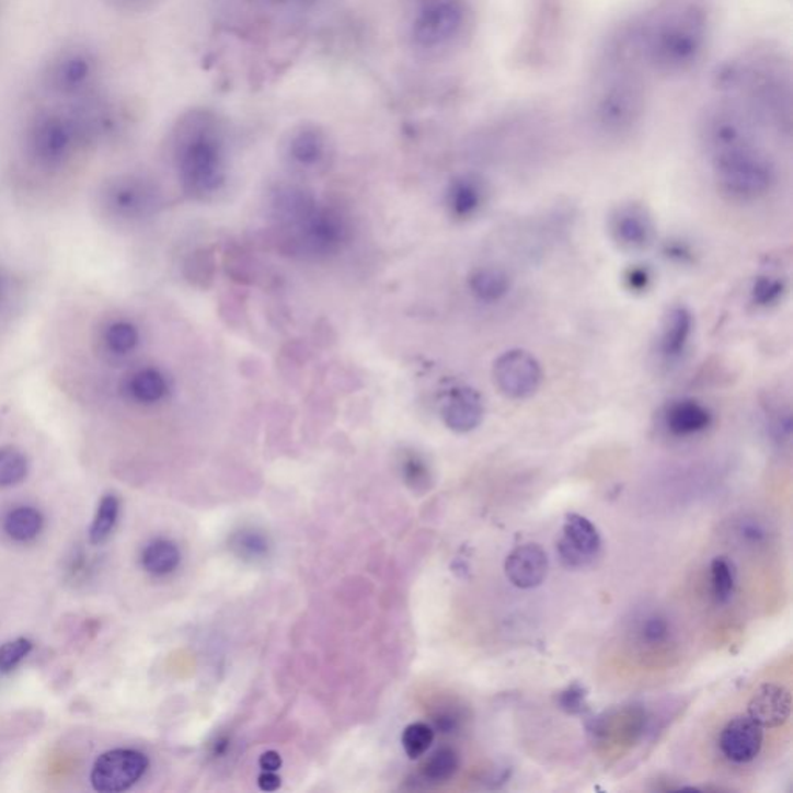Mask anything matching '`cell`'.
I'll list each match as a JSON object with an SVG mask.
<instances>
[{
  "mask_svg": "<svg viewBox=\"0 0 793 793\" xmlns=\"http://www.w3.org/2000/svg\"><path fill=\"white\" fill-rule=\"evenodd\" d=\"M24 143L30 162L46 172L64 170L78 152L89 148L66 104L37 112L25 129Z\"/></svg>",
  "mask_w": 793,
  "mask_h": 793,
  "instance_id": "52a82bcc",
  "label": "cell"
},
{
  "mask_svg": "<svg viewBox=\"0 0 793 793\" xmlns=\"http://www.w3.org/2000/svg\"><path fill=\"white\" fill-rule=\"evenodd\" d=\"M284 162L299 175H320L334 162V141L323 126L301 123L291 127L280 145Z\"/></svg>",
  "mask_w": 793,
  "mask_h": 793,
  "instance_id": "8fae6325",
  "label": "cell"
},
{
  "mask_svg": "<svg viewBox=\"0 0 793 793\" xmlns=\"http://www.w3.org/2000/svg\"><path fill=\"white\" fill-rule=\"evenodd\" d=\"M743 535L747 538V540L754 542H758L759 540H762V537H765V532H762V529L758 526V524H747V526H744Z\"/></svg>",
  "mask_w": 793,
  "mask_h": 793,
  "instance_id": "bcb514c9",
  "label": "cell"
},
{
  "mask_svg": "<svg viewBox=\"0 0 793 793\" xmlns=\"http://www.w3.org/2000/svg\"><path fill=\"white\" fill-rule=\"evenodd\" d=\"M257 784H260L261 791L275 792L280 788V778L276 775V772H265V770H262Z\"/></svg>",
  "mask_w": 793,
  "mask_h": 793,
  "instance_id": "f6af8a7d",
  "label": "cell"
},
{
  "mask_svg": "<svg viewBox=\"0 0 793 793\" xmlns=\"http://www.w3.org/2000/svg\"><path fill=\"white\" fill-rule=\"evenodd\" d=\"M712 37V13L702 0H679L643 16V50L648 72L673 80L702 61Z\"/></svg>",
  "mask_w": 793,
  "mask_h": 793,
  "instance_id": "7a4b0ae2",
  "label": "cell"
},
{
  "mask_svg": "<svg viewBox=\"0 0 793 793\" xmlns=\"http://www.w3.org/2000/svg\"><path fill=\"white\" fill-rule=\"evenodd\" d=\"M712 590L717 604H727L735 593V571L731 561L725 556H717L712 563Z\"/></svg>",
  "mask_w": 793,
  "mask_h": 793,
  "instance_id": "e575fe53",
  "label": "cell"
},
{
  "mask_svg": "<svg viewBox=\"0 0 793 793\" xmlns=\"http://www.w3.org/2000/svg\"><path fill=\"white\" fill-rule=\"evenodd\" d=\"M443 418L451 432L459 434L473 432L484 418L482 396L471 388L455 389L445 402Z\"/></svg>",
  "mask_w": 793,
  "mask_h": 793,
  "instance_id": "7402d4cb",
  "label": "cell"
},
{
  "mask_svg": "<svg viewBox=\"0 0 793 793\" xmlns=\"http://www.w3.org/2000/svg\"><path fill=\"white\" fill-rule=\"evenodd\" d=\"M792 699L788 690L775 683H765L748 702V716L761 727L775 728L791 716Z\"/></svg>",
  "mask_w": 793,
  "mask_h": 793,
  "instance_id": "44dd1931",
  "label": "cell"
},
{
  "mask_svg": "<svg viewBox=\"0 0 793 793\" xmlns=\"http://www.w3.org/2000/svg\"><path fill=\"white\" fill-rule=\"evenodd\" d=\"M280 766H283V758H280L278 751H265L260 758V767L262 770H265V772H278Z\"/></svg>",
  "mask_w": 793,
  "mask_h": 793,
  "instance_id": "ee69618b",
  "label": "cell"
},
{
  "mask_svg": "<svg viewBox=\"0 0 793 793\" xmlns=\"http://www.w3.org/2000/svg\"><path fill=\"white\" fill-rule=\"evenodd\" d=\"M112 9L125 11V13H145L156 9L162 0H104Z\"/></svg>",
  "mask_w": 793,
  "mask_h": 793,
  "instance_id": "b9f144b4",
  "label": "cell"
},
{
  "mask_svg": "<svg viewBox=\"0 0 793 793\" xmlns=\"http://www.w3.org/2000/svg\"><path fill=\"white\" fill-rule=\"evenodd\" d=\"M651 280H653V276H651L648 268L643 267V265L631 267L624 275V283H627L628 289L631 291L648 290Z\"/></svg>",
  "mask_w": 793,
  "mask_h": 793,
  "instance_id": "60d3db41",
  "label": "cell"
},
{
  "mask_svg": "<svg viewBox=\"0 0 793 793\" xmlns=\"http://www.w3.org/2000/svg\"><path fill=\"white\" fill-rule=\"evenodd\" d=\"M713 415L709 407L693 399L673 402L665 413V426L673 436L690 437L701 434L712 425Z\"/></svg>",
  "mask_w": 793,
  "mask_h": 793,
  "instance_id": "603a6c76",
  "label": "cell"
},
{
  "mask_svg": "<svg viewBox=\"0 0 793 793\" xmlns=\"http://www.w3.org/2000/svg\"><path fill=\"white\" fill-rule=\"evenodd\" d=\"M103 343L111 354L125 357L137 349L138 343H140V332L130 321H112L104 329Z\"/></svg>",
  "mask_w": 793,
  "mask_h": 793,
  "instance_id": "f1b7e54d",
  "label": "cell"
},
{
  "mask_svg": "<svg viewBox=\"0 0 793 793\" xmlns=\"http://www.w3.org/2000/svg\"><path fill=\"white\" fill-rule=\"evenodd\" d=\"M317 197L299 183H279L268 194V211L279 231L294 230L315 211Z\"/></svg>",
  "mask_w": 793,
  "mask_h": 793,
  "instance_id": "5bb4252c",
  "label": "cell"
},
{
  "mask_svg": "<svg viewBox=\"0 0 793 793\" xmlns=\"http://www.w3.org/2000/svg\"><path fill=\"white\" fill-rule=\"evenodd\" d=\"M714 91L738 101L759 127L791 134L792 80L789 64L773 51L724 62L714 73Z\"/></svg>",
  "mask_w": 793,
  "mask_h": 793,
  "instance_id": "6da1fadb",
  "label": "cell"
},
{
  "mask_svg": "<svg viewBox=\"0 0 793 793\" xmlns=\"http://www.w3.org/2000/svg\"><path fill=\"white\" fill-rule=\"evenodd\" d=\"M403 481L414 492H425L432 484V470L418 452L405 451L400 459Z\"/></svg>",
  "mask_w": 793,
  "mask_h": 793,
  "instance_id": "d6a6232c",
  "label": "cell"
},
{
  "mask_svg": "<svg viewBox=\"0 0 793 793\" xmlns=\"http://www.w3.org/2000/svg\"><path fill=\"white\" fill-rule=\"evenodd\" d=\"M181 550L164 538H157L141 550L140 563L152 577H166L181 564Z\"/></svg>",
  "mask_w": 793,
  "mask_h": 793,
  "instance_id": "484cf974",
  "label": "cell"
},
{
  "mask_svg": "<svg viewBox=\"0 0 793 793\" xmlns=\"http://www.w3.org/2000/svg\"><path fill=\"white\" fill-rule=\"evenodd\" d=\"M434 721H436L437 727L444 733H452L458 731L460 722H462V714L452 706V709L439 712Z\"/></svg>",
  "mask_w": 793,
  "mask_h": 793,
  "instance_id": "7bdbcfd3",
  "label": "cell"
},
{
  "mask_svg": "<svg viewBox=\"0 0 793 793\" xmlns=\"http://www.w3.org/2000/svg\"><path fill=\"white\" fill-rule=\"evenodd\" d=\"M493 379L508 399H529L541 387L542 369L530 352L512 349L495 361Z\"/></svg>",
  "mask_w": 793,
  "mask_h": 793,
  "instance_id": "4fadbf2b",
  "label": "cell"
},
{
  "mask_svg": "<svg viewBox=\"0 0 793 793\" xmlns=\"http://www.w3.org/2000/svg\"><path fill=\"white\" fill-rule=\"evenodd\" d=\"M469 289L479 301H501L510 290V278L497 267L476 268L470 275Z\"/></svg>",
  "mask_w": 793,
  "mask_h": 793,
  "instance_id": "4316f807",
  "label": "cell"
},
{
  "mask_svg": "<svg viewBox=\"0 0 793 793\" xmlns=\"http://www.w3.org/2000/svg\"><path fill=\"white\" fill-rule=\"evenodd\" d=\"M149 759L136 748H114L104 751L92 766L91 784L100 793L129 791L145 777Z\"/></svg>",
  "mask_w": 793,
  "mask_h": 793,
  "instance_id": "7c38bea8",
  "label": "cell"
},
{
  "mask_svg": "<svg viewBox=\"0 0 793 793\" xmlns=\"http://www.w3.org/2000/svg\"><path fill=\"white\" fill-rule=\"evenodd\" d=\"M642 62L597 54L587 99V118L597 136L623 140L634 136L650 108V89Z\"/></svg>",
  "mask_w": 793,
  "mask_h": 793,
  "instance_id": "3957f363",
  "label": "cell"
},
{
  "mask_svg": "<svg viewBox=\"0 0 793 793\" xmlns=\"http://www.w3.org/2000/svg\"><path fill=\"white\" fill-rule=\"evenodd\" d=\"M28 473V460L24 452L13 447L0 448V489L21 484Z\"/></svg>",
  "mask_w": 793,
  "mask_h": 793,
  "instance_id": "4dcf8cb0",
  "label": "cell"
},
{
  "mask_svg": "<svg viewBox=\"0 0 793 793\" xmlns=\"http://www.w3.org/2000/svg\"><path fill=\"white\" fill-rule=\"evenodd\" d=\"M101 215L118 223H140L159 215L163 194L152 179L141 174H119L99 191Z\"/></svg>",
  "mask_w": 793,
  "mask_h": 793,
  "instance_id": "30bf717a",
  "label": "cell"
},
{
  "mask_svg": "<svg viewBox=\"0 0 793 793\" xmlns=\"http://www.w3.org/2000/svg\"><path fill=\"white\" fill-rule=\"evenodd\" d=\"M405 24L406 41L415 54L444 59L467 46L476 16L470 0H411Z\"/></svg>",
  "mask_w": 793,
  "mask_h": 793,
  "instance_id": "5b68a950",
  "label": "cell"
},
{
  "mask_svg": "<svg viewBox=\"0 0 793 793\" xmlns=\"http://www.w3.org/2000/svg\"><path fill=\"white\" fill-rule=\"evenodd\" d=\"M761 725L750 716H736L735 720L725 725L721 733L720 746L722 754L731 761L744 765L754 761L762 747Z\"/></svg>",
  "mask_w": 793,
  "mask_h": 793,
  "instance_id": "e0dca14e",
  "label": "cell"
},
{
  "mask_svg": "<svg viewBox=\"0 0 793 793\" xmlns=\"http://www.w3.org/2000/svg\"><path fill=\"white\" fill-rule=\"evenodd\" d=\"M611 234L613 241L624 250H643L654 238V223L645 208L641 205H623L611 216Z\"/></svg>",
  "mask_w": 793,
  "mask_h": 793,
  "instance_id": "2e32d148",
  "label": "cell"
},
{
  "mask_svg": "<svg viewBox=\"0 0 793 793\" xmlns=\"http://www.w3.org/2000/svg\"><path fill=\"white\" fill-rule=\"evenodd\" d=\"M233 549L242 559L257 561L268 555V541L256 530H242L234 535Z\"/></svg>",
  "mask_w": 793,
  "mask_h": 793,
  "instance_id": "d590c367",
  "label": "cell"
},
{
  "mask_svg": "<svg viewBox=\"0 0 793 793\" xmlns=\"http://www.w3.org/2000/svg\"><path fill=\"white\" fill-rule=\"evenodd\" d=\"M559 703L564 712L571 714L583 713L586 710V694L585 690L575 683V686L567 687L563 693L560 694Z\"/></svg>",
  "mask_w": 793,
  "mask_h": 793,
  "instance_id": "f35d334b",
  "label": "cell"
},
{
  "mask_svg": "<svg viewBox=\"0 0 793 793\" xmlns=\"http://www.w3.org/2000/svg\"><path fill=\"white\" fill-rule=\"evenodd\" d=\"M103 62L85 44H67L54 51L44 64L41 82L50 96L64 104L77 103L103 91Z\"/></svg>",
  "mask_w": 793,
  "mask_h": 793,
  "instance_id": "ba28073f",
  "label": "cell"
},
{
  "mask_svg": "<svg viewBox=\"0 0 793 793\" xmlns=\"http://www.w3.org/2000/svg\"><path fill=\"white\" fill-rule=\"evenodd\" d=\"M459 766L458 751L452 750L451 747H443L426 759L424 767H422V777L428 783H445V781L451 780L456 775Z\"/></svg>",
  "mask_w": 793,
  "mask_h": 793,
  "instance_id": "f546056e",
  "label": "cell"
},
{
  "mask_svg": "<svg viewBox=\"0 0 793 793\" xmlns=\"http://www.w3.org/2000/svg\"><path fill=\"white\" fill-rule=\"evenodd\" d=\"M643 641L650 645H660L669 635L668 623L660 617H651L642 628Z\"/></svg>",
  "mask_w": 793,
  "mask_h": 793,
  "instance_id": "ab89813d",
  "label": "cell"
},
{
  "mask_svg": "<svg viewBox=\"0 0 793 793\" xmlns=\"http://www.w3.org/2000/svg\"><path fill=\"white\" fill-rule=\"evenodd\" d=\"M693 324V315L683 306L673 307L665 317L658 338V354L667 365H675L686 354Z\"/></svg>",
  "mask_w": 793,
  "mask_h": 793,
  "instance_id": "ffe728a7",
  "label": "cell"
},
{
  "mask_svg": "<svg viewBox=\"0 0 793 793\" xmlns=\"http://www.w3.org/2000/svg\"><path fill=\"white\" fill-rule=\"evenodd\" d=\"M487 185L478 174H460L452 179L445 193V204L452 219L469 220L487 200Z\"/></svg>",
  "mask_w": 793,
  "mask_h": 793,
  "instance_id": "ac0fdd59",
  "label": "cell"
},
{
  "mask_svg": "<svg viewBox=\"0 0 793 793\" xmlns=\"http://www.w3.org/2000/svg\"><path fill=\"white\" fill-rule=\"evenodd\" d=\"M549 560L538 544L516 548L505 560V574L519 589L540 586L548 575Z\"/></svg>",
  "mask_w": 793,
  "mask_h": 793,
  "instance_id": "d6986e66",
  "label": "cell"
},
{
  "mask_svg": "<svg viewBox=\"0 0 793 793\" xmlns=\"http://www.w3.org/2000/svg\"><path fill=\"white\" fill-rule=\"evenodd\" d=\"M125 392L138 405H157L166 399L170 381L162 370L141 368L134 370L125 381Z\"/></svg>",
  "mask_w": 793,
  "mask_h": 793,
  "instance_id": "cb8c5ba5",
  "label": "cell"
},
{
  "mask_svg": "<svg viewBox=\"0 0 793 793\" xmlns=\"http://www.w3.org/2000/svg\"><path fill=\"white\" fill-rule=\"evenodd\" d=\"M171 152L182 188L189 197L209 200L228 181L226 123L207 107H194L172 127Z\"/></svg>",
  "mask_w": 793,
  "mask_h": 793,
  "instance_id": "277c9868",
  "label": "cell"
},
{
  "mask_svg": "<svg viewBox=\"0 0 793 793\" xmlns=\"http://www.w3.org/2000/svg\"><path fill=\"white\" fill-rule=\"evenodd\" d=\"M44 529V516L32 505H18L2 518V530L11 541L27 544L35 541Z\"/></svg>",
  "mask_w": 793,
  "mask_h": 793,
  "instance_id": "d4e9b609",
  "label": "cell"
},
{
  "mask_svg": "<svg viewBox=\"0 0 793 793\" xmlns=\"http://www.w3.org/2000/svg\"><path fill=\"white\" fill-rule=\"evenodd\" d=\"M119 518V499L117 496L104 495L101 497L99 507H96L95 516L89 529V541L93 545L104 544L111 538L115 530Z\"/></svg>",
  "mask_w": 793,
  "mask_h": 793,
  "instance_id": "83f0119b",
  "label": "cell"
},
{
  "mask_svg": "<svg viewBox=\"0 0 793 793\" xmlns=\"http://www.w3.org/2000/svg\"><path fill=\"white\" fill-rule=\"evenodd\" d=\"M33 651V643L25 637L5 642L0 646V673H11L28 657Z\"/></svg>",
  "mask_w": 793,
  "mask_h": 793,
  "instance_id": "74e56055",
  "label": "cell"
},
{
  "mask_svg": "<svg viewBox=\"0 0 793 793\" xmlns=\"http://www.w3.org/2000/svg\"><path fill=\"white\" fill-rule=\"evenodd\" d=\"M352 226L343 209L320 205L301 226L289 231H279L283 252L291 256L324 260L342 252L349 242Z\"/></svg>",
  "mask_w": 793,
  "mask_h": 793,
  "instance_id": "9c48e42d",
  "label": "cell"
},
{
  "mask_svg": "<svg viewBox=\"0 0 793 793\" xmlns=\"http://www.w3.org/2000/svg\"><path fill=\"white\" fill-rule=\"evenodd\" d=\"M601 538L597 527L585 516L571 514L564 522L559 555L568 568L586 567L598 555Z\"/></svg>",
  "mask_w": 793,
  "mask_h": 793,
  "instance_id": "9a60e30c",
  "label": "cell"
},
{
  "mask_svg": "<svg viewBox=\"0 0 793 793\" xmlns=\"http://www.w3.org/2000/svg\"><path fill=\"white\" fill-rule=\"evenodd\" d=\"M434 743V731L432 725L425 722H414L407 725L402 735L403 750L410 759L424 757Z\"/></svg>",
  "mask_w": 793,
  "mask_h": 793,
  "instance_id": "836d02e7",
  "label": "cell"
},
{
  "mask_svg": "<svg viewBox=\"0 0 793 793\" xmlns=\"http://www.w3.org/2000/svg\"><path fill=\"white\" fill-rule=\"evenodd\" d=\"M3 295H5V280H3L2 275H0V304H2Z\"/></svg>",
  "mask_w": 793,
  "mask_h": 793,
  "instance_id": "7dc6e473",
  "label": "cell"
},
{
  "mask_svg": "<svg viewBox=\"0 0 793 793\" xmlns=\"http://www.w3.org/2000/svg\"><path fill=\"white\" fill-rule=\"evenodd\" d=\"M785 291L784 280L775 276H761L755 280L751 289V298L755 304L769 307L777 304L783 298Z\"/></svg>",
  "mask_w": 793,
  "mask_h": 793,
  "instance_id": "8d00e7d4",
  "label": "cell"
},
{
  "mask_svg": "<svg viewBox=\"0 0 793 793\" xmlns=\"http://www.w3.org/2000/svg\"><path fill=\"white\" fill-rule=\"evenodd\" d=\"M215 253L209 249H200L188 257L185 264V276L194 286L207 289L216 275Z\"/></svg>",
  "mask_w": 793,
  "mask_h": 793,
  "instance_id": "1f68e13d",
  "label": "cell"
},
{
  "mask_svg": "<svg viewBox=\"0 0 793 793\" xmlns=\"http://www.w3.org/2000/svg\"><path fill=\"white\" fill-rule=\"evenodd\" d=\"M714 181L724 196L750 202L766 196L777 181V166L758 138L710 152Z\"/></svg>",
  "mask_w": 793,
  "mask_h": 793,
  "instance_id": "8992f818",
  "label": "cell"
}]
</instances>
